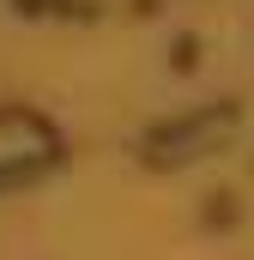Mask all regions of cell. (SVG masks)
I'll list each match as a JSON object with an SVG mask.
<instances>
[{"mask_svg":"<svg viewBox=\"0 0 254 260\" xmlns=\"http://www.w3.org/2000/svg\"><path fill=\"white\" fill-rule=\"evenodd\" d=\"M55 151H61V139H55V127H49L43 115H30V109H0V188L24 182V176L43 170Z\"/></svg>","mask_w":254,"mask_h":260,"instance_id":"1","label":"cell"},{"mask_svg":"<svg viewBox=\"0 0 254 260\" xmlns=\"http://www.w3.org/2000/svg\"><path fill=\"white\" fill-rule=\"evenodd\" d=\"M236 121V109L224 103V109H200V115H182V121H170V127L151 133V157L157 164H188V157H206L224 133Z\"/></svg>","mask_w":254,"mask_h":260,"instance_id":"2","label":"cell"}]
</instances>
